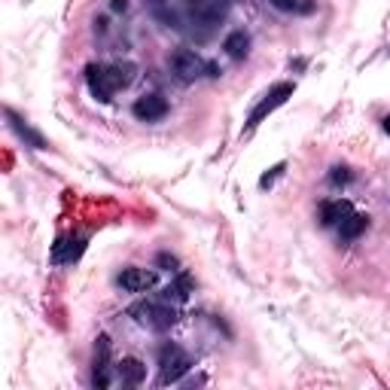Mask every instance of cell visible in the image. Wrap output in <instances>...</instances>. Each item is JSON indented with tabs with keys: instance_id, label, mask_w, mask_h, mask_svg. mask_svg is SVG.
<instances>
[{
	"instance_id": "18",
	"label": "cell",
	"mask_w": 390,
	"mask_h": 390,
	"mask_svg": "<svg viewBox=\"0 0 390 390\" xmlns=\"http://www.w3.org/2000/svg\"><path fill=\"white\" fill-rule=\"evenodd\" d=\"M351 171H347V168H342V165H336V168H333V174H329V183H333V186H342V183H351Z\"/></svg>"
},
{
	"instance_id": "25",
	"label": "cell",
	"mask_w": 390,
	"mask_h": 390,
	"mask_svg": "<svg viewBox=\"0 0 390 390\" xmlns=\"http://www.w3.org/2000/svg\"><path fill=\"white\" fill-rule=\"evenodd\" d=\"M149 3H165V0H149Z\"/></svg>"
},
{
	"instance_id": "4",
	"label": "cell",
	"mask_w": 390,
	"mask_h": 390,
	"mask_svg": "<svg viewBox=\"0 0 390 390\" xmlns=\"http://www.w3.org/2000/svg\"><path fill=\"white\" fill-rule=\"evenodd\" d=\"M293 92H296V86H293V82H278V86H271L269 92L262 95V101L253 107L250 119H247V128H256V126H260V122H262L269 113H275L280 104H287L290 98H293Z\"/></svg>"
},
{
	"instance_id": "16",
	"label": "cell",
	"mask_w": 390,
	"mask_h": 390,
	"mask_svg": "<svg viewBox=\"0 0 390 390\" xmlns=\"http://www.w3.org/2000/svg\"><path fill=\"white\" fill-rule=\"evenodd\" d=\"M193 287H195V280L183 271V275L174 280L171 287L162 290V299H165V302H171V299H174V302H186V299H189V290H193Z\"/></svg>"
},
{
	"instance_id": "23",
	"label": "cell",
	"mask_w": 390,
	"mask_h": 390,
	"mask_svg": "<svg viewBox=\"0 0 390 390\" xmlns=\"http://www.w3.org/2000/svg\"><path fill=\"white\" fill-rule=\"evenodd\" d=\"M95 31H98V34H104V31H107V19H95Z\"/></svg>"
},
{
	"instance_id": "21",
	"label": "cell",
	"mask_w": 390,
	"mask_h": 390,
	"mask_svg": "<svg viewBox=\"0 0 390 390\" xmlns=\"http://www.w3.org/2000/svg\"><path fill=\"white\" fill-rule=\"evenodd\" d=\"M271 3H275L278 10H284V13H293V10H299V0H271Z\"/></svg>"
},
{
	"instance_id": "1",
	"label": "cell",
	"mask_w": 390,
	"mask_h": 390,
	"mask_svg": "<svg viewBox=\"0 0 390 390\" xmlns=\"http://www.w3.org/2000/svg\"><path fill=\"white\" fill-rule=\"evenodd\" d=\"M128 314L135 317L140 327L153 329V333H168L174 323L180 320V314L171 305H159V302H135L128 308Z\"/></svg>"
},
{
	"instance_id": "8",
	"label": "cell",
	"mask_w": 390,
	"mask_h": 390,
	"mask_svg": "<svg viewBox=\"0 0 390 390\" xmlns=\"http://www.w3.org/2000/svg\"><path fill=\"white\" fill-rule=\"evenodd\" d=\"M156 280H159L156 269H137V265L122 269V275H119V284H122V290H128V293H144V290H153Z\"/></svg>"
},
{
	"instance_id": "22",
	"label": "cell",
	"mask_w": 390,
	"mask_h": 390,
	"mask_svg": "<svg viewBox=\"0 0 390 390\" xmlns=\"http://www.w3.org/2000/svg\"><path fill=\"white\" fill-rule=\"evenodd\" d=\"M110 6H113V10H116V13H126V10H128V0H113V3H110Z\"/></svg>"
},
{
	"instance_id": "9",
	"label": "cell",
	"mask_w": 390,
	"mask_h": 390,
	"mask_svg": "<svg viewBox=\"0 0 390 390\" xmlns=\"http://www.w3.org/2000/svg\"><path fill=\"white\" fill-rule=\"evenodd\" d=\"M95 387L98 390H104V387H110V338L107 336H98V342H95Z\"/></svg>"
},
{
	"instance_id": "10",
	"label": "cell",
	"mask_w": 390,
	"mask_h": 390,
	"mask_svg": "<svg viewBox=\"0 0 390 390\" xmlns=\"http://www.w3.org/2000/svg\"><path fill=\"white\" fill-rule=\"evenodd\" d=\"M116 372H119L122 384H131V387L144 384V378H147V366L137 360V357H122V363L116 366Z\"/></svg>"
},
{
	"instance_id": "13",
	"label": "cell",
	"mask_w": 390,
	"mask_h": 390,
	"mask_svg": "<svg viewBox=\"0 0 390 390\" xmlns=\"http://www.w3.org/2000/svg\"><path fill=\"white\" fill-rule=\"evenodd\" d=\"M223 49H226L229 58L244 61V58L250 55V37H247V31H232V34L223 40Z\"/></svg>"
},
{
	"instance_id": "24",
	"label": "cell",
	"mask_w": 390,
	"mask_h": 390,
	"mask_svg": "<svg viewBox=\"0 0 390 390\" xmlns=\"http://www.w3.org/2000/svg\"><path fill=\"white\" fill-rule=\"evenodd\" d=\"M384 131L390 135V116H384Z\"/></svg>"
},
{
	"instance_id": "7",
	"label": "cell",
	"mask_w": 390,
	"mask_h": 390,
	"mask_svg": "<svg viewBox=\"0 0 390 390\" xmlns=\"http://www.w3.org/2000/svg\"><path fill=\"white\" fill-rule=\"evenodd\" d=\"M131 113H135L140 122H159V119L168 116V101H165L162 95H156V92L140 95L135 101V107H131Z\"/></svg>"
},
{
	"instance_id": "19",
	"label": "cell",
	"mask_w": 390,
	"mask_h": 390,
	"mask_svg": "<svg viewBox=\"0 0 390 390\" xmlns=\"http://www.w3.org/2000/svg\"><path fill=\"white\" fill-rule=\"evenodd\" d=\"M280 171H284V162H280V165H275V168H271L269 174H262V180H260V186H262V189H265V186H271V180H275V177H278V174H280Z\"/></svg>"
},
{
	"instance_id": "3",
	"label": "cell",
	"mask_w": 390,
	"mask_h": 390,
	"mask_svg": "<svg viewBox=\"0 0 390 390\" xmlns=\"http://www.w3.org/2000/svg\"><path fill=\"white\" fill-rule=\"evenodd\" d=\"M159 369H162V375H159L162 384H174V381H180L193 369V360H189V354L180 345L168 342L159 347Z\"/></svg>"
},
{
	"instance_id": "14",
	"label": "cell",
	"mask_w": 390,
	"mask_h": 390,
	"mask_svg": "<svg viewBox=\"0 0 390 390\" xmlns=\"http://www.w3.org/2000/svg\"><path fill=\"white\" fill-rule=\"evenodd\" d=\"M86 250V241L82 238H58V244L52 247V262H73L77 256Z\"/></svg>"
},
{
	"instance_id": "11",
	"label": "cell",
	"mask_w": 390,
	"mask_h": 390,
	"mask_svg": "<svg viewBox=\"0 0 390 390\" xmlns=\"http://www.w3.org/2000/svg\"><path fill=\"white\" fill-rule=\"evenodd\" d=\"M6 119H10V126H13V131H15V135H19L22 140H28V144L34 147V149H49V144H46V140L40 137L37 131L31 128L28 122H24V119H22V116L15 113V110H6Z\"/></svg>"
},
{
	"instance_id": "17",
	"label": "cell",
	"mask_w": 390,
	"mask_h": 390,
	"mask_svg": "<svg viewBox=\"0 0 390 390\" xmlns=\"http://www.w3.org/2000/svg\"><path fill=\"white\" fill-rule=\"evenodd\" d=\"M110 80H113V86H116V92L119 89H128L131 82H135V77H137V68L131 61H126V64H110Z\"/></svg>"
},
{
	"instance_id": "5",
	"label": "cell",
	"mask_w": 390,
	"mask_h": 390,
	"mask_svg": "<svg viewBox=\"0 0 390 390\" xmlns=\"http://www.w3.org/2000/svg\"><path fill=\"white\" fill-rule=\"evenodd\" d=\"M168 64H171V73L180 82H195L207 70V64L193 52V49H177V52H171Z\"/></svg>"
},
{
	"instance_id": "12",
	"label": "cell",
	"mask_w": 390,
	"mask_h": 390,
	"mask_svg": "<svg viewBox=\"0 0 390 390\" xmlns=\"http://www.w3.org/2000/svg\"><path fill=\"white\" fill-rule=\"evenodd\" d=\"M351 211H354L351 202H342V198H336V202H323L320 204V223L323 226H338Z\"/></svg>"
},
{
	"instance_id": "2",
	"label": "cell",
	"mask_w": 390,
	"mask_h": 390,
	"mask_svg": "<svg viewBox=\"0 0 390 390\" xmlns=\"http://www.w3.org/2000/svg\"><path fill=\"white\" fill-rule=\"evenodd\" d=\"M229 15V0H189V19L195 28H202V37H207L213 28Z\"/></svg>"
},
{
	"instance_id": "6",
	"label": "cell",
	"mask_w": 390,
	"mask_h": 390,
	"mask_svg": "<svg viewBox=\"0 0 390 390\" xmlns=\"http://www.w3.org/2000/svg\"><path fill=\"white\" fill-rule=\"evenodd\" d=\"M86 82H89V92H92L98 101H113V92H116V86H113V80H110V70L104 68V64H89L86 68Z\"/></svg>"
},
{
	"instance_id": "20",
	"label": "cell",
	"mask_w": 390,
	"mask_h": 390,
	"mask_svg": "<svg viewBox=\"0 0 390 390\" xmlns=\"http://www.w3.org/2000/svg\"><path fill=\"white\" fill-rule=\"evenodd\" d=\"M156 262H159L162 269H168V271H174V269H177V260H174L171 253H159V256H156Z\"/></svg>"
},
{
	"instance_id": "15",
	"label": "cell",
	"mask_w": 390,
	"mask_h": 390,
	"mask_svg": "<svg viewBox=\"0 0 390 390\" xmlns=\"http://www.w3.org/2000/svg\"><path fill=\"white\" fill-rule=\"evenodd\" d=\"M366 226H369V217L366 213H347V217L338 223V235L345 238V241H354V238H360L363 232H366Z\"/></svg>"
}]
</instances>
